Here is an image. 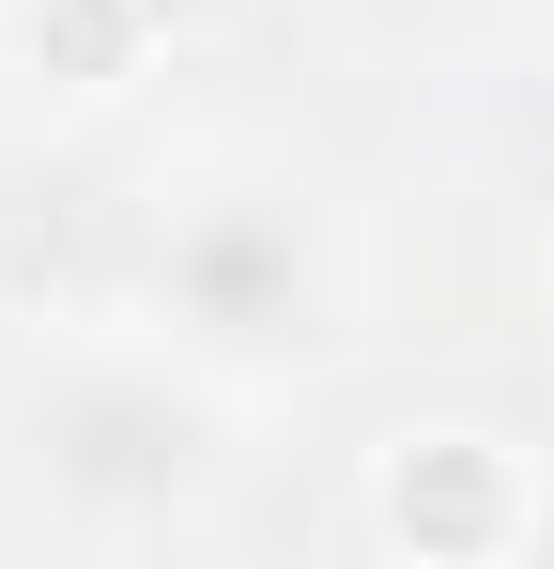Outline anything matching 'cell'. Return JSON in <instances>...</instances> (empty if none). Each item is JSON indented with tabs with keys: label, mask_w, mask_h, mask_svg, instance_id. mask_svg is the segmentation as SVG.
<instances>
[{
	"label": "cell",
	"mask_w": 554,
	"mask_h": 569,
	"mask_svg": "<svg viewBox=\"0 0 554 569\" xmlns=\"http://www.w3.org/2000/svg\"><path fill=\"white\" fill-rule=\"evenodd\" d=\"M231 477H247V385H216L200 355H170L155 323H123L92 355H47L31 400H16V492L78 555L216 539Z\"/></svg>",
	"instance_id": "obj_1"
},
{
	"label": "cell",
	"mask_w": 554,
	"mask_h": 569,
	"mask_svg": "<svg viewBox=\"0 0 554 569\" xmlns=\"http://www.w3.org/2000/svg\"><path fill=\"white\" fill-rule=\"evenodd\" d=\"M123 323H155L216 385H324L355 355V231L293 170H200L139 216Z\"/></svg>",
	"instance_id": "obj_2"
},
{
	"label": "cell",
	"mask_w": 554,
	"mask_h": 569,
	"mask_svg": "<svg viewBox=\"0 0 554 569\" xmlns=\"http://www.w3.org/2000/svg\"><path fill=\"white\" fill-rule=\"evenodd\" d=\"M355 523H369V555H400V569H508V555L554 539V477L493 416H400V431H369Z\"/></svg>",
	"instance_id": "obj_3"
},
{
	"label": "cell",
	"mask_w": 554,
	"mask_h": 569,
	"mask_svg": "<svg viewBox=\"0 0 554 569\" xmlns=\"http://www.w3.org/2000/svg\"><path fill=\"white\" fill-rule=\"evenodd\" d=\"M170 47V0H0V62L31 78L47 108H108L155 78Z\"/></svg>",
	"instance_id": "obj_4"
}]
</instances>
